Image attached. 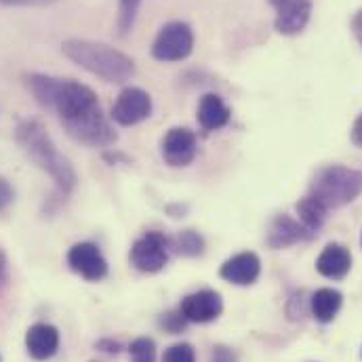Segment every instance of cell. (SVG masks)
I'll use <instances>...</instances> for the list:
<instances>
[{
	"mask_svg": "<svg viewBox=\"0 0 362 362\" xmlns=\"http://www.w3.org/2000/svg\"><path fill=\"white\" fill-rule=\"evenodd\" d=\"M25 87L36 101L53 110L64 129L81 144L93 148L110 146L116 141V133L101 112L97 95L83 83L62 81L45 74H28Z\"/></svg>",
	"mask_w": 362,
	"mask_h": 362,
	"instance_id": "6da1fadb",
	"label": "cell"
},
{
	"mask_svg": "<svg viewBox=\"0 0 362 362\" xmlns=\"http://www.w3.org/2000/svg\"><path fill=\"white\" fill-rule=\"evenodd\" d=\"M17 141L23 148V152L30 156V160H34L45 173H49L64 194H70L74 189L76 173H74L70 160L55 148V144L51 141L42 122L23 120L17 127Z\"/></svg>",
	"mask_w": 362,
	"mask_h": 362,
	"instance_id": "7a4b0ae2",
	"label": "cell"
},
{
	"mask_svg": "<svg viewBox=\"0 0 362 362\" xmlns=\"http://www.w3.org/2000/svg\"><path fill=\"white\" fill-rule=\"evenodd\" d=\"M62 51L76 66L87 72L107 81V83H124L135 74V64L122 51L85 38H70L62 45Z\"/></svg>",
	"mask_w": 362,
	"mask_h": 362,
	"instance_id": "3957f363",
	"label": "cell"
},
{
	"mask_svg": "<svg viewBox=\"0 0 362 362\" xmlns=\"http://www.w3.org/2000/svg\"><path fill=\"white\" fill-rule=\"evenodd\" d=\"M362 194V171L348 167H327L322 169L316 180L312 181V192L316 200H320L327 209L344 206L356 200Z\"/></svg>",
	"mask_w": 362,
	"mask_h": 362,
	"instance_id": "277c9868",
	"label": "cell"
},
{
	"mask_svg": "<svg viewBox=\"0 0 362 362\" xmlns=\"http://www.w3.org/2000/svg\"><path fill=\"white\" fill-rule=\"evenodd\" d=\"M192 49H194L192 28L183 21H171L158 32L152 45V55L158 62H181L192 53Z\"/></svg>",
	"mask_w": 362,
	"mask_h": 362,
	"instance_id": "5b68a950",
	"label": "cell"
},
{
	"mask_svg": "<svg viewBox=\"0 0 362 362\" xmlns=\"http://www.w3.org/2000/svg\"><path fill=\"white\" fill-rule=\"evenodd\" d=\"M169 238L160 232H148L144 234L131 249V262L139 272H160L169 262Z\"/></svg>",
	"mask_w": 362,
	"mask_h": 362,
	"instance_id": "8992f818",
	"label": "cell"
},
{
	"mask_svg": "<svg viewBox=\"0 0 362 362\" xmlns=\"http://www.w3.org/2000/svg\"><path fill=\"white\" fill-rule=\"evenodd\" d=\"M150 112H152L150 95L144 89L129 87L118 95V99L112 107V118L122 127H133V124L146 120L150 116Z\"/></svg>",
	"mask_w": 362,
	"mask_h": 362,
	"instance_id": "52a82bcc",
	"label": "cell"
},
{
	"mask_svg": "<svg viewBox=\"0 0 362 362\" xmlns=\"http://www.w3.org/2000/svg\"><path fill=\"white\" fill-rule=\"evenodd\" d=\"M270 4L276 8V30L284 36H295L299 34L312 13V2L310 0H270Z\"/></svg>",
	"mask_w": 362,
	"mask_h": 362,
	"instance_id": "ba28073f",
	"label": "cell"
},
{
	"mask_svg": "<svg viewBox=\"0 0 362 362\" xmlns=\"http://www.w3.org/2000/svg\"><path fill=\"white\" fill-rule=\"evenodd\" d=\"M223 310L221 295L215 291H198L181 301V314L187 322H211Z\"/></svg>",
	"mask_w": 362,
	"mask_h": 362,
	"instance_id": "9c48e42d",
	"label": "cell"
},
{
	"mask_svg": "<svg viewBox=\"0 0 362 362\" xmlns=\"http://www.w3.org/2000/svg\"><path fill=\"white\" fill-rule=\"evenodd\" d=\"M70 268L87 280H101L107 274V262L93 243H78L68 253Z\"/></svg>",
	"mask_w": 362,
	"mask_h": 362,
	"instance_id": "30bf717a",
	"label": "cell"
},
{
	"mask_svg": "<svg viewBox=\"0 0 362 362\" xmlns=\"http://www.w3.org/2000/svg\"><path fill=\"white\" fill-rule=\"evenodd\" d=\"M196 156V137L189 129L175 127L163 139V158L171 167H187Z\"/></svg>",
	"mask_w": 362,
	"mask_h": 362,
	"instance_id": "8fae6325",
	"label": "cell"
},
{
	"mask_svg": "<svg viewBox=\"0 0 362 362\" xmlns=\"http://www.w3.org/2000/svg\"><path fill=\"white\" fill-rule=\"evenodd\" d=\"M259 272H262V262L255 253H238L221 266L219 276L232 284L247 286L259 278Z\"/></svg>",
	"mask_w": 362,
	"mask_h": 362,
	"instance_id": "7c38bea8",
	"label": "cell"
},
{
	"mask_svg": "<svg viewBox=\"0 0 362 362\" xmlns=\"http://www.w3.org/2000/svg\"><path fill=\"white\" fill-rule=\"evenodd\" d=\"M25 348H28V352H30L32 358L47 361V358L55 356V352L59 348V331L53 325L38 322V325H34V327L28 329Z\"/></svg>",
	"mask_w": 362,
	"mask_h": 362,
	"instance_id": "4fadbf2b",
	"label": "cell"
},
{
	"mask_svg": "<svg viewBox=\"0 0 362 362\" xmlns=\"http://www.w3.org/2000/svg\"><path fill=\"white\" fill-rule=\"evenodd\" d=\"M314 232L308 230L303 223H297L293 221L291 217H276L274 223L270 226V234H268V245L272 249H284L288 245H295V243H301V240H308L312 238Z\"/></svg>",
	"mask_w": 362,
	"mask_h": 362,
	"instance_id": "5bb4252c",
	"label": "cell"
},
{
	"mask_svg": "<svg viewBox=\"0 0 362 362\" xmlns=\"http://www.w3.org/2000/svg\"><path fill=\"white\" fill-rule=\"evenodd\" d=\"M350 268H352V255L341 245H329L316 262V270L325 278H344Z\"/></svg>",
	"mask_w": 362,
	"mask_h": 362,
	"instance_id": "9a60e30c",
	"label": "cell"
},
{
	"mask_svg": "<svg viewBox=\"0 0 362 362\" xmlns=\"http://www.w3.org/2000/svg\"><path fill=\"white\" fill-rule=\"evenodd\" d=\"M228 120H230V110L221 101V97L209 93V95H204L200 99V105H198V122H200L202 129L215 131V129L226 127Z\"/></svg>",
	"mask_w": 362,
	"mask_h": 362,
	"instance_id": "2e32d148",
	"label": "cell"
},
{
	"mask_svg": "<svg viewBox=\"0 0 362 362\" xmlns=\"http://www.w3.org/2000/svg\"><path fill=\"white\" fill-rule=\"evenodd\" d=\"M341 301H344V297H341L339 291H335V288H320L312 297V314L320 322H331L337 316V312L341 308Z\"/></svg>",
	"mask_w": 362,
	"mask_h": 362,
	"instance_id": "e0dca14e",
	"label": "cell"
},
{
	"mask_svg": "<svg viewBox=\"0 0 362 362\" xmlns=\"http://www.w3.org/2000/svg\"><path fill=\"white\" fill-rule=\"evenodd\" d=\"M327 211H329V209H327L320 200H316L314 196H305L303 200L297 202L299 219H301V223H303L308 230H312V232H316V230L325 223Z\"/></svg>",
	"mask_w": 362,
	"mask_h": 362,
	"instance_id": "ac0fdd59",
	"label": "cell"
},
{
	"mask_svg": "<svg viewBox=\"0 0 362 362\" xmlns=\"http://www.w3.org/2000/svg\"><path fill=\"white\" fill-rule=\"evenodd\" d=\"M169 245L175 253L185 255V257H194V255H200L202 249H204V240L200 238L198 232L194 230H185L177 234L175 238H169Z\"/></svg>",
	"mask_w": 362,
	"mask_h": 362,
	"instance_id": "d6986e66",
	"label": "cell"
},
{
	"mask_svg": "<svg viewBox=\"0 0 362 362\" xmlns=\"http://www.w3.org/2000/svg\"><path fill=\"white\" fill-rule=\"evenodd\" d=\"M139 4H141V0H120V6H118V30H120V34H127L133 28Z\"/></svg>",
	"mask_w": 362,
	"mask_h": 362,
	"instance_id": "ffe728a7",
	"label": "cell"
},
{
	"mask_svg": "<svg viewBox=\"0 0 362 362\" xmlns=\"http://www.w3.org/2000/svg\"><path fill=\"white\" fill-rule=\"evenodd\" d=\"M131 352V361L133 362H154L156 361V346L152 339L148 337H139L131 344L129 348Z\"/></svg>",
	"mask_w": 362,
	"mask_h": 362,
	"instance_id": "44dd1931",
	"label": "cell"
},
{
	"mask_svg": "<svg viewBox=\"0 0 362 362\" xmlns=\"http://www.w3.org/2000/svg\"><path fill=\"white\" fill-rule=\"evenodd\" d=\"M163 362H196V352L189 344H177L165 352Z\"/></svg>",
	"mask_w": 362,
	"mask_h": 362,
	"instance_id": "7402d4cb",
	"label": "cell"
},
{
	"mask_svg": "<svg viewBox=\"0 0 362 362\" xmlns=\"http://www.w3.org/2000/svg\"><path fill=\"white\" fill-rule=\"evenodd\" d=\"M13 198H15V192H13L11 183L4 177H0V213H4L13 204Z\"/></svg>",
	"mask_w": 362,
	"mask_h": 362,
	"instance_id": "603a6c76",
	"label": "cell"
},
{
	"mask_svg": "<svg viewBox=\"0 0 362 362\" xmlns=\"http://www.w3.org/2000/svg\"><path fill=\"white\" fill-rule=\"evenodd\" d=\"M185 318H183V314H167L165 318H163V327L167 329V331H171V333H180L181 329L185 327Z\"/></svg>",
	"mask_w": 362,
	"mask_h": 362,
	"instance_id": "cb8c5ba5",
	"label": "cell"
},
{
	"mask_svg": "<svg viewBox=\"0 0 362 362\" xmlns=\"http://www.w3.org/2000/svg\"><path fill=\"white\" fill-rule=\"evenodd\" d=\"M211 362H238L236 354L226 346H215L211 352Z\"/></svg>",
	"mask_w": 362,
	"mask_h": 362,
	"instance_id": "d4e9b609",
	"label": "cell"
},
{
	"mask_svg": "<svg viewBox=\"0 0 362 362\" xmlns=\"http://www.w3.org/2000/svg\"><path fill=\"white\" fill-rule=\"evenodd\" d=\"M55 0H0L4 6H47Z\"/></svg>",
	"mask_w": 362,
	"mask_h": 362,
	"instance_id": "484cf974",
	"label": "cell"
},
{
	"mask_svg": "<svg viewBox=\"0 0 362 362\" xmlns=\"http://www.w3.org/2000/svg\"><path fill=\"white\" fill-rule=\"evenodd\" d=\"M352 144L356 148H362V114L356 118V122L352 127Z\"/></svg>",
	"mask_w": 362,
	"mask_h": 362,
	"instance_id": "4316f807",
	"label": "cell"
},
{
	"mask_svg": "<svg viewBox=\"0 0 362 362\" xmlns=\"http://www.w3.org/2000/svg\"><path fill=\"white\" fill-rule=\"evenodd\" d=\"M352 30H354L356 40L362 45V8L354 15V19H352Z\"/></svg>",
	"mask_w": 362,
	"mask_h": 362,
	"instance_id": "83f0119b",
	"label": "cell"
},
{
	"mask_svg": "<svg viewBox=\"0 0 362 362\" xmlns=\"http://www.w3.org/2000/svg\"><path fill=\"white\" fill-rule=\"evenodd\" d=\"M4 274H6V268H4V259H2V255H0V284L4 282Z\"/></svg>",
	"mask_w": 362,
	"mask_h": 362,
	"instance_id": "f1b7e54d",
	"label": "cell"
},
{
	"mask_svg": "<svg viewBox=\"0 0 362 362\" xmlns=\"http://www.w3.org/2000/svg\"><path fill=\"white\" fill-rule=\"evenodd\" d=\"M361 243H362V238H361Z\"/></svg>",
	"mask_w": 362,
	"mask_h": 362,
	"instance_id": "f546056e",
	"label": "cell"
}]
</instances>
